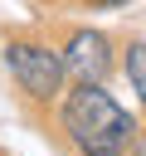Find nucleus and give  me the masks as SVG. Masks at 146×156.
<instances>
[{
    "instance_id": "obj_3",
    "label": "nucleus",
    "mask_w": 146,
    "mask_h": 156,
    "mask_svg": "<svg viewBox=\"0 0 146 156\" xmlns=\"http://www.w3.org/2000/svg\"><path fill=\"white\" fill-rule=\"evenodd\" d=\"M63 68L78 78V83H102L112 73V44L97 34V29H78L63 49Z\"/></svg>"
},
{
    "instance_id": "obj_2",
    "label": "nucleus",
    "mask_w": 146,
    "mask_h": 156,
    "mask_svg": "<svg viewBox=\"0 0 146 156\" xmlns=\"http://www.w3.org/2000/svg\"><path fill=\"white\" fill-rule=\"evenodd\" d=\"M5 63H10V73H15V83L29 93V98H39V102H49V98H58L63 93V54H54V49H44V44H10L5 49Z\"/></svg>"
},
{
    "instance_id": "obj_1",
    "label": "nucleus",
    "mask_w": 146,
    "mask_h": 156,
    "mask_svg": "<svg viewBox=\"0 0 146 156\" xmlns=\"http://www.w3.org/2000/svg\"><path fill=\"white\" fill-rule=\"evenodd\" d=\"M63 132L83 156H127V146L136 141L131 112H122L102 93V83H78L63 98Z\"/></svg>"
},
{
    "instance_id": "obj_4",
    "label": "nucleus",
    "mask_w": 146,
    "mask_h": 156,
    "mask_svg": "<svg viewBox=\"0 0 146 156\" xmlns=\"http://www.w3.org/2000/svg\"><path fill=\"white\" fill-rule=\"evenodd\" d=\"M127 78H131L136 98L146 102V44H131V49H127Z\"/></svg>"
},
{
    "instance_id": "obj_5",
    "label": "nucleus",
    "mask_w": 146,
    "mask_h": 156,
    "mask_svg": "<svg viewBox=\"0 0 146 156\" xmlns=\"http://www.w3.org/2000/svg\"><path fill=\"white\" fill-rule=\"evenodd\" d=\"M131 156H146V136H141V141H136V146H131Z\"/></svg>"
}]
</instances>
